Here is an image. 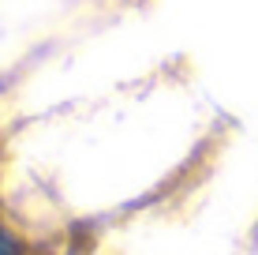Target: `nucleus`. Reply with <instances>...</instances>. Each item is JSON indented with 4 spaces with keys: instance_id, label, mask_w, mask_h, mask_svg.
Segmentation results:
<instances>
[{
    "instance_id": "obj_1",
    "label": "nucleus",
    "mask_w": 258,
    "mask_h": 255,
    "mask_svg": "<svg viewBox=\"0 0 258 255\" xmlns=\"http://www.w3.org/2000/svg\"><path fill=\"white\" fill-rule=\"evenodd\" d=\"M0 255H19V244H15V236L0 225Z\"/></svg>"
}]
</instances>
